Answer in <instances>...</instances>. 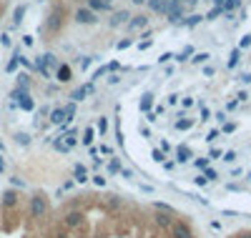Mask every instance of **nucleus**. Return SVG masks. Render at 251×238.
<instances>
[{"mask_svg":"<svg viewBox=\"0 0 251 238\" xmlns=\"http://www.w3.org/2000/svg\"><path fill=\"white\" fill-rule=\"evenodd\" d=\"M43 238H201V231L174 206L98 188L53 208Z\"/></svg>","mask_w":251,"mask_h":238,"instance_id":"1","label":"nucleus"},{"mask_svg":"<svg viewBox=\"0 0 251 238\" xmlns=\"http://www.w3.org/2000/svg\"><path fill=\"white\" fill-rule=\"evenodd\" d=\"M60 28H63V5H55V8L48 13V18H46L43 30H48V33L53 35V33H58Z\"/></svg>","mask_w":251,"mask_h":238,"instance_id":"2","label":"nucleus"},{"mask_svg":"<svg viewBox=\"0 0 251 238\" xmlns=\"http://www.w3.org/2000/svg\"><path fill=\"white\" fill-rule=\"evenodd\" d=\"M75 20H78V23H83V25H93L98 18H96V13L91 8H78L75 10Z\"/></svg>","mask_w":251,"mask_h":238,"instance_id":"3","label":"nucleus"},{"mask_svg":"<svg viewBox=\"0 0 251 238\" xmlns=\"http://www.w3.org/2000/svg\"><path fill=\"white\" fill-rule=\"evenodd\" d=\"M58 80H60V83L71 80V68H68V66H58Z\"/></svg>","mask_w":251,"mask_h":238,"instance_id":"4","label":"nucleus"},{"mask_svg":"<svg viewBox=\"0 0 251 238\" xmlns=\"http://www.w3.org/2000/svg\"><path fill=\"white\" fill-rule=\"evenodd\" d=\"M23 15H25V5H18V8L13 10V23H15V25H20V20H23Z\"/></svg>","mask_w":251,"mask_h":238,"instance_id":"5","label":"nucleus"},{"mask_svg":"<svg viewBox=\"0 0 251 238\" xmlns=\"http://www.w3.org/2000/svg\"><path fill=\"white\" fill-rule=\"evenodd\" d=\"M226 238H251V228H239L234 233H228Z\"/></svg>","mask_w":251,"mask_h":238,"instance_id":"6","label":"nucleus"},{"mask_svg":"<svg viewBox=\"0 0 251 238\" xmlns=\"http://www.w3.org/2000/svg\"><path fill=\"white\" fill-rule=\"evenodd\" d=\"M126 18H131V15H128V13H116V15L111 18V25H121Z\"/></svg>","mask_w":251,"mask_h":238,"instance_id":"7","label":"nucleus"},{"mask_svg":"<svg viewBox=\"0 0 251 238\" xmlns=\"http://www.w3.org/2000/svg\"><path fill=\"white\" fill-rule=\"evenodd\" d=\"M20 105H23V108H25V111H30V108H33V100H30V98L25 95L23 100H20Z\"/></svg>","mask_w":251,"mask_h":238,"instance_id":"8","label":"nucleus"},{"mask_svg":"<svg viewBox=\"0 0 251 238\" xmlns=\"http://www.w3.org/2000/svg\"><path fill=\"white\" fill-rule=\"evenodd\" d=\"M3 13H5V3L0 0V18H3Z\"/></svg>","mask_w":251,"mask_h":238,"instance_id":"9","label":"nucleus"},{"mask_svg":"<svg viewBox=\"0 0 251 238\" xmlns=\"http://www.w3.org/2000/svg\"><path fill=\"white\" fill-rule=\"evenodd\" d=\"M0 170H5V161L3 158H0Z\"/></svg>","mask_w":251,"mask_h":238,"instance_id":"10","label":"nucleus"},{"mask_svg":"<svg viewBox=\"0 0 251 238\" xmlns=\"http://www.w3.org/2000/svg\"><path fill=\"white\" fill-rule=\"evenodd\" d=\"M133 3H146V0H133Z\"/></svg>","mask_w":251,"mask_h":238,"instance_id":"11","label":"nucleus"}]
</instances>
